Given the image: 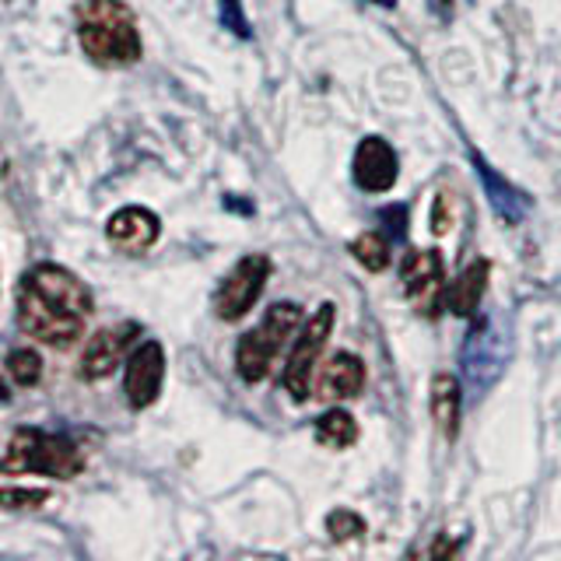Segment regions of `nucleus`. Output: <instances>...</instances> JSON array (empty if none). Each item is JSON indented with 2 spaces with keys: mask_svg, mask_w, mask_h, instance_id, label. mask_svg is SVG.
I'll return each mask as SVG.
<instances>
[{
  "mask_svg": "<svg viewBox=\"0 0 561 561\" xmlns=\"http://www.w3.org/2000/svg\"><path fill=\"white\" fill-rule=\"evenodd\" d=\"M140 323L137 320H123V323H113V327H102L95 330L92 337H88L84 351H81V368L78 376L84 382H102L110 379L116 368L127 362V355L137 347L140 341Z\"/></svg>",
  "mask_w": 561,
  "mask_h": 561,
  "instance_id": "obj_8",
  "label": "nucleus"
},
{
  "mask_svg": "<svg viewBox=\"0 0 561 561\" xmlns=\"http://www.w3.org/2000/svg\"><path fill=\"white\" fill-rule=\"evenodd\" d=\"M488 274H491V263L488 260H473L470 267L453 280L446 288V309L460 320H473L484 302V291H488Z\"/></svg>",
  "mask_w": 561,
  "mask_h": 561,
  "instance_id": "obj_15",
  "label": "nucleus"
},
{
  "mask_svg": "<svg viewBox=\"0 0 561 561\" xmlns=\"http://www.w3.org/2000/svg\"><path fill=\"white\" fill-rule=\"evenodd\" d=\"M221 25L228 32H236L239 39H250V22H245V14H242V0H221Z\"/></svg>",
  "mask_w": 561,
  "mask_h": 561,
  "instance_id": "obj_22",
  "label": "nucleus"
},
{
  "mask_svg": "<svg viewBox=\"0 0 561 561\" xmlns=\"http://www.w3.org/2000/svg\"><path fill=\"white\" fill-rule=\"evenodd\" d=\"M312 435H316V443L327 446V449H347V446L358 443V421L344 408H333V411L316 417Z\"/></svg>",
  "mask_w": 561,
  "mask_h": 561,
  "instance_id": "obj_17",
  "label": "nucleus"
},
{
  "mask_svg": "<svg viewBox=\"0 0 561 561\" xmlns=\"http://www.w3.org/2000/svg\"><path fill=\"white\" fill-rule=\"evenodd\" d=\"M302 327V306L298 302H274L263 320L245 330L236 344V373L242 382H263L271 376V365L285 351L288 337H295V330Z\"/></svg>",
  "mask_w": 561,
  "mask_h": 561,
  "instance_id": "obj_4",
  "label": "nucleus"
},
{
  "mask_svg": "<svg viewBox=\"0 0 561 561\" xmlns=\"http://www.w3.org/2000/svg\"><path fill=\"white\" fill-rule=\"evenodd\" d=\"M508 362V341L505 333L488 323L478 320L473 330L467 333V344H463V376L473 390H488L491 382L502 376V368Z\"/></svg>",
  "mask_w": 561,
  "mask_h": 561,
  "instance_id": "obj_9",
  "label": "nucleus"
},
{
  "mask_svg": "<svg viewBox=\"0 0 561 561\" xmlns=\"http://www.w3.org/2000/svg\"><path fill=\"white\" fill-rule=\"evenodd\" d=\"M327 534H330V540H337V543L355 540V537L365 534V519L358 513H351V508H333V513L327 516Z\"/></svg>",
  "mask_w": 561,
  "mask_h": 561,
  "instance_id": "obj_21",
  "label": "nucleus"
},
{
  "mask_svg": "<svg viewBox=\"0 0 561 561\" xmlns=\"http://www.w3.org/2000/svg\"><path fill=\"white\" fill-rule=\"evenodd\" d=\"M165 386V347L158 341H140L127 355V373H123V393H127L130 411H148L162 397Z\"/></svg>",
  "mask_w": 561,
  "mask_h": 561,
  "instance_id": "obj_10",
  "label": "nucleus"
},
{
  "mask_svg": "<svg viewBox=\"0 0 561 561\" xmlns=\"http://www.w3.org/2000/svg\"><path fill=\"white\" fill-rule=\"evenodd\" d=\"M88 470V449L67 432L18 428L0 453V473H43L53 481H75Z\"/></svg>",
  "mask_w": 561,
  "mask_h": 561,
  "instance_id": "obj_3",
  "label": "nucleus"
},
{
  "mask_svg": "<svg viewBox=\"0 0 561 561\" xmlns=\"http://www.w3.org/2000/svg\"><path fill=\"white\" fill-rule=\"evenodd\" d=\"M53 499L49 488H0V508L4 513H35Z\"/></svg>",
  "mask_w": 561,
  "mask_h": 561,
  "instance_id": "obj_20",
  "label": "nucleus"
},
{
  "mask_svg": "<svg viewBox=\"0 0 561 561\" xmlns=\"http://www.w3.org/2000/svg\"><path fill=\"white\" fill-rule=\"evenodd\" d=\"M8 400H11V390H8V382L0 379V403H8Z\"/></svg>",
  "mask_w": 561,
  "mask_h": 561,
  "instance_id": "obj_25",
  "label": "nucleus"
},
{
  "mask_svg": "<svg viewBox=\"0 0 561 561\" xmlns=\"http://www.w3.org/2000/svg\"><path fill=\"white\" fill-rule=\"evenodd\" d=\"M351 175L365 193H386L397 186V175H400V162H397V151L390 148V140L382 137H365L358 151H355V162H351Z\"/></svg>",
  "mask_w": 561,
  "mask_h": 561,
  "instance_id": "obj_12",
  "label": "nucleus"
},
{
  "mask_svg": "<svg viewBox=\"0 0 561 561\" xmlns=\"http://www.w3.org/2000/svg\"><path fill=\"white\" fill-rule=\"evenodd\" d=\"M267 280H271V260L267 256H263V253L242 256L236 267L225 274V280L215 291V302H210V306H215V316L225 323L242 320V316L260 302Z\"/></svg>",
  "mask_w": 561,
  "mask_h": 561,
  "instance_id": "obj_6",
  "label": "nucleus"
},
{
  "mask_svg": "<svg viewBox=\"0 0 561 561\" xmlns=\"http://www.w3.org/2000/svg\"><path fill=\"white\" fill-rule=\"evenodd\" d=\"M379 221L386 225V232H390V239H403L408 236V207L403 204H390L379 210Z\"/></svg>",
  "mask_w": 561,
  "mask_h": 561,
  "instance_id": "obj_24",
  "label": "nucleus"
},
{
  "mask_svg": "<svg viewBox=\"0 0 561 561\" xmlns=\"http://www.w3.org/2000/svg\"><path fill=\"white\" fill-rule=\"evenodd\" d=\"M14 309L22 333L46 347L67 351L84 337V323L95 312V295L75 271L43 260L18 280Z\"/></svg>",
  "mask_w": 561,
  "mask_h": 561,
  "instance_id": "obj_1",
  "label": "nucleus"
},
{
  "mask_svg": "<svg viewBox=\"0 0 561 561\" xmlns=\"http://www.w3.org/2000/svg\"><path fill=\"white\" fill-rule=\"evenodd\" d=\"M400 285L417 316L435 320L446 309V285H443V256L435 250H408L400 260Z\"/></svg>",
  "mask_w": 561,
  "mask_h": 561,
  "instance_id": "obj_7",
  "label": "nucleus"
},
{
  "mask_svg": "<svg viewBox=\"0 0 561 561\" xmlns=\"http://www.w3.org/2000/svg\"><path fill=\"white\" fill-rule=\"evenodd\" d=\"M365 386V362L351 351L330 355L320 368V376H312V393L320 400H351L358 397Z\"/></svg>",
  "mask_w": 561,
  "mask_h": 561,
  "instance_id": "obj_13",
  "label": "nucleus"
},
{
  "mask_svg": "<svg viewBox=\"0 0 561 561\" xmlns=\"http://www.w3.org/2000/svg\"><path fill=\"white\" fill-rule=\"evenodd\" d=\"M8 376L14 379V386H22V390H32V386L43 382V355L35 347H11L8 351Z\"/></svg>",
  "mask_w": 561,
  "mask_h": 561,
  "instance_id": "obj_18",
  "label": "nucleus"
},
{
  "mask_svg": "<svg viewBox=\"0 0 561 561\" xmlns=\"http://www.w3.org/2000/svg\"><path fill=\"white\" fill-rule=\"evenodd\" d=\"M373 4H379V8H397V0H373Z\"/></svg>",
  "mask_w": 561,
  "mask_h": 561,
  "instance_id": "obj_26",
  "label": "nucleus"
},
{
  "mask_svg": "<svg viewBox=\"0 0 561 561\" xmlns=\"http://www.w3.org/2000/svg\"><path fill=\"white\" fill-rule=\"evenodd\" d=\"M158 236H162V218L154 215V210L148 207H119L116 215L105 221V239H110L119 253L127 256H140L148 253L151 245L158 242Z\"/></svg>",
  "mask_w": 561,
  "mask_h": 561,
  "instance_id": "obj_11",
  "label": "nucleus"
},
{
  "mask_svg": "<svg viewBox=\"0 0 561 561\" xmlns=\"http://www.w3.org/2000/svg\"><path fill=\"white\" fill-rule=\"evenodd\" d=\"M453 225H456V201L449 197V193H438L435 207H432V228H435V236H446Z\"/></svg>",
  "mask_w": 561,
  "mask_h": 561,
  "instance_id": "obj_23",
  "label": "nucleus"
},
{
  "mask_svg": "<svg viewBox=\"0 0 561 561\" xmlns=\"http://www.w3.org/2000/svg\"><path fill=\"white\" fill-rule=\"evenodd\" d=\"M78 46L99 67H130L145 57L137 14L123 0H81Z\"/></svg>",
  "mask_w": 561,
  "mask_h": 561,
  "instance_id": "obj_2",
  "label": "nucleus"
},
{
  "mask_svg": "<svg viewBox=\"0 0 561 561\" xmlns=\"http://www.w3.org/2000/svg\"><path fill=\"white\" fill-rule=\"evenodd\" d=\"M333 302H323L316 309L306 327L298 330V337L288 351V362H285V376H280V386L291 393L295 403H306L312 397V376H316V362H320L327 337L333 330Z\"/></svg>",
  "mask_w": 561,
  "mask_h": 561,
  "instance_id": "obj_5",
  "label": "nucleus"
},
{
  "mask_svg": "<svg viewBox=\"0 0 561 561\" xmlns=\"http://www.w3.org/2000/svg\"><path fill=\"white\" fill-rule=\"evenodd\" d=\"M351 256H355L365 271H373V274H379V271H386L390 267V242H386V236L382 232H362L355 242H351Z\"/></svg>",
  "mask_w": 561,
  "mask_h": 561,
  "instance_id": "obj_19",
  "label": "nucleus"
},
{
  "mask_svg": "<svg viewBox=\"0 0 561 561\" xmlns=\"http://www.w3.org/2000/svg\"><path fill=\"white\" fill-rule=\"evenodd\" d=\"M470 158H473V169H478V180L484 186V197L491 201V207L499 210V218L508 225H519L526 215H530V197H526L519 186L508 183L505 175H499L495 169H491L478 151H473Z\"/></svg>",
  "mask_w": 561,
  "mask_h": 561,
  "instance_id": "obj_14",
  "label": "nucleus"
},
{
  "mask_svg": "<svg viewBox=\"0 0 561 561\" xmlns=\"http://www.w3.org/2000/svg\"><path fill=\"white\" fill-rule=\"evenodd\" d=\"M460 411H463V390L456 376H435L432 382V417L438 432L446 435V443H453L460 435Z\"/></svg>",
  "mask_w": 561,
  "mask_h": 561,
  "instance_id": "obj_16",
  "label": "nucleus"
}]
</instances>
